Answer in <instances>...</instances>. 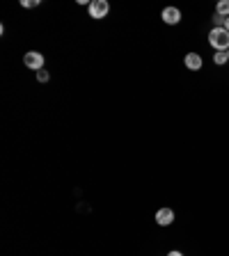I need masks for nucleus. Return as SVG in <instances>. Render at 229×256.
Instances as JSON below:
<instances>
[{
  "mask_svg": "<svg viewBox=\"0 0 229 256\" xmlns=\"http://www.w3.org/2000/svg\"><path fill=\"white\" fill-rule=\"evenodd\" d=\"M44 62H46V60H44V55L37 53V50H28V53L23 55V64H26L28 69L37 71V74L44 69Z\"/></svg>",
  "mask_w": 229,
  "mask_h": 256,
  "instance_id": "7ed1b4c3",
  "label": "nucleus"
},
{
  "mask_svg": "<svg viewBox=\"0 0 229 256\" xmlns=\"http://www.w3.org/2000/svg\"><path fill=\"white\" fill-rule=\"evenodd\" d=\"M202 64H204V60H202V55H199V53H188L186 55V69L199 71V69H202Z\"/></svg>",
  "mask_w": 229,
  "mask_h": 256,
  "instance_id": "423d86ee",
  "label": "nucleus"
},
{
  "mask_svg": "<svg viewBox=\"0 0 229 256\" xmlns=\"http://www.w3.org/2000/svg\"><path fill=\"white\" fill-rule=\"evenodd\" d=\"M174 222V210L172 208H158L156 210V224L158 226H170Z\"/></svg>",
  "mask_w": 229,
  "mask_h": 256,
  "instance_id": "20e7f679",
  "label": "nucleus"
},
{
  "mask_svg": "<svg viewBox=\"0 0 229 256\" xmlns=\"http://www.w3.org/2000/svg\"><path fill=\"white\" fill-rule=\"evenodd\" d=\"M227 55H229V50H227Z\"/></svg>",
  "mask_w": 229,
  "mask_h": 256,
  "instance_id": "4468645a",
  "label": "nucleus"
},
{
  "mask_svg": "<svg viewBox=\"0 0 229 256\" xmlns=\"http://www.w3.org/2000/svg\"><path fill=\"white\" fill-rule=\"evenodd\" d=\"M163 21H165L167 26H176V23L181 21V10H179V7H165V10H163Z\"/></svg>",
  "mask_w": 229,
  "mask_h": 256,
  "instance_id": "39448f33",
  "label": "nucleus"
},
{
  "mask_svg": "<svg viewBox=\"0 0 229 256\" xmlns=\"http://www.w3.org/2000/svg\"><path fill=\"white\" fill-rule=\"evenodd\" d=\"M229 62V55L224 53V50H218V53L213 55V64H218V66H222V64Z\"/></svg>",
  "mask_w": 229,
  "mask_h": 256,
  "instance_id": "6e6552de",
  "label": "nucleus"
},
{
  "mask_svg": "<svg viewBox=\"0 0 229 256\" xmlns=\"http://www.w3.org/2000/svg\"><path fill=\"white\" fill-rule=\"evenodd\" d=\"M215 14H220V16L227 18L229 16V0H220L218 5H215Z\"/></svg>",
  "mask_w": 229,
  "mask_h": 256,
  "instance_id": "0eeeda50",
  "label": "nucleus"
},
{
  "mask_svg": "<svg viewBox=\"0 0 229 256\" xmlns=\"http://www.w3.org/2000/svg\"><path fill=\"white\" fill-rule=\"evenodd\" d=\"M167 256H183V254H181V252H179V250H172Z\"/></svg>",
  "mask_w": 229,
  "mask_h": 256,
  "instance_id": "f8f14e48",
  "label": "nucleus"
},
{
  "mask_svg": "<svg viewBox=\"0 0 229 256\" xmlns=\"http://www.w3.org/2000/svg\"><path fill=\"white\" fill-rule=\"evenodd\" d=\"M21 5L26 7V10H30V7H37L39 0H21Z\"/></svg>",
  "mask_w": 229,
  "mask_h": 256,
  "instance_id": "9b49d317",
  "label": "nucleus"
},
{
  "mask_svg": "<svg viewBox=\"0 0 229 256\" xmlns=\"http://www.w3.org/2000/svg\"><path fill=\"white\" fill-rule=\"evenodd\" d=\"M208 44H211V48H213L215 53H218V50L227 53L229 50V32L224 30V28H213V30L208 32Z\"/></svg>",
  "mask_w": 229,
  "mask_h": 256,
  "instance_id": "f257e3e1",
  "label": "nucleus"
},
{
  "mask_svg": "<svg viewBox=\"0 0 229 256\" xmlns=\"http://www.w3.org/2000/svg\"><path fill=\"white\" fill-rule=\"evenodd\" d=\"M224 30L229 32V16H227V21H224Z\"/></svg>",
  "mask_w": 229,
  "mask_h": 256,
  "instance_id": "ddd939ff",
  "label": "nucleus"
},
{
  "mask_svg": "<svg viewBox=\"0 0 229 256\" xmlns=\"http://www.w3.org/2000/svg\"><path fill=\"white\" fill-rule=\"evenodd\" d=\"M224 16H220V14H213V28H224Z\"/></svg>",
  "mask_w": 229,
  "mask_h": 256,
  "instance_id": "1a4fd4ad",
  "label": "nucleus"
},
{
  "mask_svg": "<svg viewBox=\"0 0 229 256\" xmlns=\"http://www.w3.org/2000/svg\"><path fill=\"white\" fill-rule=\"evenodd\" d=\"M37 80H39V82H48V80H51V74H48L46 69H42V71L37 74Z\"/></svg>",
  "mask_w": 229,
  "mask_h": 256,
  "instance_id": "9d476101",
  "label": "nucleus"
},
{
  "mask_svg": "<svg viewBox=\"0 0 229 256\" xmlns=\"http://www.w3.org/2000/svg\"><path fill=\"white\" fill-rule=\"evenodd\" d=\"M87 12H90L92 18L99 21V18H106V16L110 14V5H108V0H92Z\"/></svg>",
  "mask_w": 229,
  "mask_h": 256,
  "instance_id": "f03ea898",
  "label": "nucleus"
}]
</instances>
